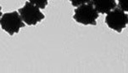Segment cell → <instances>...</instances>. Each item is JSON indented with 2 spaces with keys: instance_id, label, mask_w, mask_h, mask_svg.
<instances>
[{
  "instance_id": "1",
  "label": "cell",
  "mask_w": 128,
  "mask_h": 73,
  "mask_svg": "<svg viewBox=\"0 0 128 73\" xmlns=\"http://www.w3.org/2000/svg\"><path fill=\"white\" fill-rule=\"evenodd\" d=\"M98 13L94 8L92 1L78 6L74 11L73 19L76 22L84 25H96Z\"/></svg>"
},
{
  "instance_id": "2",
  "label": "cell",
  "mask_w": 128,
  "mask_h": 73,
  "mask_svg": "<svg viewBox=\"0 0 128 73\" xmlns=\"http://www.w3.org/2000/svg\"><path fill=\"white\" fill-rule=\"evenodd\" d=\"M0 25L2 29L6 31L10 35H14L19 33L21 28L25 27V23L20 15L19 12L13 11L5 13L0 19Z\"/></svg>"
},
{
  "instance_id": "3",
  "label": "cell",
  "mask_w": 128,
  "mask_h": 73,
  "mask_svg": "<svg viewBox=\"0 0 128 73\" xmlns=\"http://www.w3.org/2000/svg\"><path fill=\"white\" fill-rule=\"evenodd\" d=\"M104 22L110 29L121 33L128 24V14L120 8H116L106 14Z\"/></svg>"
},
{
  "instance_id": "4",
  "label": "cell",
  "mask_w": 128,
  "mask_h": 73,
  "mask_svg": "<svg viewBox=\"0 0 128 73\" xmlns=\"http://www.w3.org/2000/svg\"><path fill=\"white\" fill-rule=\"evenodd\" d=\"M18 12L23 22L27 25H36L45 19L44 14L40 11V8L29 1L26 2L25 5L18 9Z\"/></svg>"
},
{
  "instance_id": "5",
  "label": "cell",
  "mask_w": 128,
  "mask_h": 73,
  "mask_svg": "<svg viewBox=\"0 0 128 73\" xmlns=\"http://www.w3.org/2000/svg\"><path fill=\"white\" fill-rule=\"evenodd\" d=\"M98 14H106L116 8V0H91Z\"/></svg>"
},
{
  "instance_id": "6",
  "label": "cell",
  "mask_w": 128,
  "mask_h": 73,
  "mask_svg": "<svg viewBox=\"0 0 128 73\" xmlns=\"http://www.w3.org/2000/svg\"><path fill=\"white\" fill-rule=\"evenodd\" d=\"M28 1L38 7L40 9H44L48 3V0H28Z\"/></svg>"
},
{
  "instance_id": "7",
  "label": "cell",
  "mask_w": 128,
  "mask_h": 73,
  "mask_svg": "<svg viewBox=\"0 0 128 73\" xmlns=\"http://www.w3.org/2000/svg\"><path fill=\"white\" fill-rule=\"evenodd\" d=\"M118 6L123 11L128 12V0H118Z\"/></svg>"
},
{
  "instance_id": "8",
  "label": "cell",
  "mask_w": 128,
  "mask_h": 73,
  "mask_svg": "<svg viewBox=\"0 0 128 73\" xmlns=\"http://www.w3.org/2000/svg\"><path fill=\"white\" fill-rule=\"evenodd\" d=\"M72 6L74 7H78V6H81L82 4H85L91 2V0H69Z\"/></svg>"
},
{
  "instance_id": "9",
  "label": "cell",
  "mask_w": 128,
  "mask_h": 73,
  "mask_svg": "<svg viewBox=\"0 0 128 73\" xmlns=\"http://www.w3.org/2000/svg\"><path fill=\"white\" fill-rule=\"evenodd\" d=\"M1 10H2V7L0 6V19H1L2 15H3V14H2V11H1Z\"/></svg>"
}]
</instances>
